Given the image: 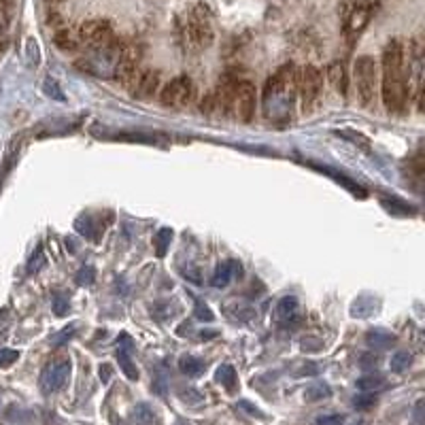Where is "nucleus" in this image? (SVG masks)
<instances>
[{
  "label": "nucleus",
  "mask_w": 425,
  "mask_h": 425,
  "mask_svg": "<svg viewBox=\"0 0 425 425\" xmlns=\"http://www.w3.org/2000/svg\"><path fill=\"white\" fill-rule=\"evenodd\" d=\"M368 19H370V9L366 4H355L346 17H344V24H342V34L353 43L361 32L364 28L368 26Z\"/></svg>",
  "instance_id": "obj_11"
},
{
  "label": "nucleus",
  "mask_w": 425,
  "mask_h": 425,
  "mask_svg": "<svg viewBox=\"0 0 425 425\" xmlns=\"http://www.w3.org/2000/svg\"><path fill=\"white\" fill-rule=\"evenodd\" d=\"M15 359H17V351H11V349H2L0 351V368L11 366Z\"/></svg>",
  "instance_id": "obj_30"
},
{
  "label": "nucleus",
  "mask_w": 425,
  "mask_h": 425,
  "mask_svg": "<svg viewBox=\"0 0 425 425\" xmlns=\"http://www.w3.org/2000/svg\"><path fill=\"white\" fill-rule=\"evenodd\" d=\"M353 77H355V89L361 106H368L374 96H376V62L372 56H361L355 60L353 66Z\"/></svg>",
  "instance_id": "obj_5"
},
{
  "label": "nucleus",
  "mask_w": 425,
  "mask_h": 425,
  "mask_svg": "<svg viewBox=\"0 0 425 425\" xmlns=\"http://www.w3.org/2000/svg\"><path fill=\"white\" fill-rule=\"evenodd\" d=\"M355 425H361V424H355Z\"/></svg>",
  "instance_id": "obj_35"
},
{
  "label": "nucleus",
  "mask_w": 425,
  "mask_h": 425,
  "mask_svg": "<svg viewBox=\"0 0 425 425\" xmlns=\"http://www.w3.org/2000/svg\"><path fill=\"white\" fill-rule=\"evenodd\" d=\"M141 60H143V54H141L139 47H126L117 56L113 77L128 91H134V87H136L143 71H145V69H141Z\"/></svg>",
  "instance_id": "obj_4"
},
{
  "label": "nucleus",
  "mask_w": 425,
  "mask_h": 425,
  "mask_svg": "<svg viewBox=\"0 0 425 425\" xmlns=\"http://www.w3.org/2000/svg\"><path fill=\"white\" fill-rule=\"evenodd\" d=\"M315 425H344V417L342 415H321V417H317Z\"/></svg>",
  "instance_id": "obj_29"
},
{
  "label": "nucleus",
  "mask_w": 425,
  "mask_h": 425,
  "mask_svg": "<svg viewBox=\"0 0 425 425\" xmlns=\"http://www.w3.org/2000/svg\"><path fill=\"white\" fill-rule=\"evenodd\" d=\"M111 374H113L111 366H109V364H102V366H100V381H102L104 385L111 381Z\"/></svg>",
  "instance_id": "obj_33"
},
{
  "label": "nucleus",
  "mask_w": 425,
  "mask_h": 425,
  "mask_svg": "<svg viewBox=\"0 0 425 425\" xmlns=\"http://www.w3.org/2000/svg\"><path fill=\"white\" fill-rule=\"evenodd\" d=\"M158 87H160V71L145 69L139 84L134 87V91H132V96L139 98V100H149L158 94Z\"/></svg>",
  "instance_id": "obj_12"
},
{
  "label": "nucleus",
  "mask_w": 425,
  "mask_h": 425,
  "mask_svg": "<svg viewBox=\"0 0 425 425\" xmlns=\"http://www.w3.org/2000/svg\"><path fill=\"white\" fill-rule=\"evenodd\" d=\"M366 340H368L370 346H379V349H385V346H389L394 342V339L389 334H385V332H370Z\"/></svg>",
  "instance_id": "obj_26"
},
{
  "label": "nucleus",
  "mask_w": 425,
  "mask_h": 425,
  "mask_svg": "<svg viewBox=\"0 0 425 425\" xmlns=\"http://www.w3.org/2000/svg\"><path fill=\"white\" fill-rule=\"evenodd\" d=\"M170 239H172V232H170L169 228H164V230L158 232V236H156V251H158V255L166 254V249H169L170 245Z\"/></svg>",
  "instance_id": "obj_27"
},
{
  "label": "nucleus",
  "mask_w": 425,
  "mask_h": 425,
  "mask_svg": "<svg viewBox=\"0 0 425 425\" xmlns=\"http://www.w3.org/2000/svg\"><path fill=\"white\" fill-rule=\"evenodd\" d=\"M298 73L300 71H296L294 64H285L266 81L261 94V106L268 119L279 121L283 117H289L298 94Z\"/></svg>",
  "instance_id": "obj_2"
},
{
  "label": "nucleus",
  "mask_w": 425,
  "mask_h": 425,
  "mask_svg": "<svg viewBox=\"0 0 425 425\" xmlns=\"http://www.w3.org/2000/svg\"><path fill=\"white\" fill-rule=\"evenodd\" d=\"M132 419H134V425H154L156 415H154L151 406L143 402V404H136V406H134V411H132Z\"/></svg>",
  "instance_id": "obj_20"
},
{
  "label": "nucleus",
  "mask_w": 425,
  "mask_h": 425,
  "mask_svg": "<svg viewBox=\"0 0 425 425\" xmlns=\"http://www.w3.org/2000/svg\"><path fill=\"white\" fill-rule=\"evenodd\" d=\"M69 376H71V359H66V357L54 359L45 366V370L41 374V389L45 394L60 391L66 385Z\"/></svg>",
  "instance_id": "obj_9"
},
{
  "label": "nucleus",
  "mask_w": 425,
  "mask_h": 425,
  "mask_svg": "<svg viewBox=\"0 0 425 425\" xmlns=\"http://www.w3.org/2000/svg\"><path fill=\"white\" fill-rule=\"evenodd\" d=\"M124 340H126V346H124V342L119 340L117 361H119V366H121L124 374H126L130 381H136V379H139V370H136V364L132 361V355H130V346H132V342H130L128 336H124Z\"/></svg>",
  "instance_id": "obj_15"
},
{
  "label": "nucleus",
  "mask_w": 425,
  "mask_h": 425,
  "mask_svg": "<svg viewBox=\"0 0 425 425\" xmlns=\"http://www.w3.org/2000/svg\"><path fill=\"white\" fill-rule=\"evenodd\" d=\"M54 311H56V315H64V313L69 311V302H66V300H58V302H54Z\"/></svg>",
  "instance_id": "obj_34"
},
{
  "label": "nucleus",
  "mask_w": 425,
  "mask_h": 425,
  "mask_svg": "<svg viewBox=\"0 0 425 425\" xmlns=\"http://www.w3.org/2000/svg\"><path fill=\"white\" fill-rule=\"evenodd\" d=\"M374 402H376V398H374L372 394H368V391H361L359 396L353 398V406H355L357 411H368V409L374 406Z\"/></svg>",
  "instance_id": "obj_25"
},
{
  "label": "nucleus",
  "mask_w": 425,
  "mask_h": 425,
  "mask_svg": "<svg viewBox=\"0 0 425 425\" xmlns=\"http://www.w3.org/2000/svg\"><path fill=\"white\" fill-rule=\"evenodd\" d=\"M328 81L339 94H346V69L342 62H332V66L328 69Z\"/></svg>",
  "instance_id": "obj_16"
},
{
  "label": "nucleus",
  "mask_w": 425,
  "mask_h": 425,
  "mask_svg": "<svg viewBox=\"0 0 425 425\" xmlns=\"http://www.w3.org/2000/svg\"><path fill=\"white\" fill-rule=\"evenodd\" d=\"M215 39V28L211 19V11L204 4H196L189 9L183 28H181V41L191 54H200L206 47H211Z\"/></svg>",
  "instance_id": "obj_3"
},
{
  "label": "nucleus",
  "mask_w": 425,
  "mask_h": 425,
  "mask_svg": "<svg viewBox=\"0 0 425 425\" xmlns=\"http://www.w3.org/2000/svg\"><path fill=\"white\" fill-rule=\"evenodd\" d=\"M413 421L415 425H425V400L417 402V406L413 411Z\"/></svg>",
  "instance_id": "obj_31"
},
{
  "label": "nucleus",
  "mask_w": 425,
  "mask_h": 425,
  "mask_svg": "<svg viewBox=\"0 0 425 425\" xmlns=\"http://www.w3.org/2000/svg\"><path fill=\"white\" fill-rule=\"evenodd\" d=\"M411 361H413L411 353L400 351V353H396V355L391 357V370H396V372H404V370L411 366Z\"/></svg>",
  "instance_id": "obj_24"
},
{
  "label": "nucleus",
  "mask_w": 425,
  "mask_h": 425,
  "mask_svg": "<svg viewBox=\"0 0 425 425\" xmlns=\"http://www.w3.org/2000/svg\"><path fill=\"white\" fill-rule=\"evenodd\" d=\"M196 317H198L200 321H213V319H215L213 313H211V309H209L202 300H196Z\"/></svg>",
  "instance_id": "obj_28"
},
{
  "label": "nucleus",
  "mask_w": 425,
  "mask_h": 425,
  "mask_svg": "<svg viewBox=\"0 0 425 425\" xmlns=\"http://www.w3.org/2000/svg\"><path fill=\"white\" fill-rule=\"evenodd\" d=\"M298 298L296 296H283L276 306H274V319L279 324H287V321H294V317L298 315Z\"/></svg>",
  "instance_id": "obj_14"
},
{
  "label": "nucleus",
  "mask_w": 425,
  "mask_h": 425,
  "mask_svg": "<svg viewBox=\"0 0 425 425\" xmlns=\"http://www.w3.org/2000/svg\"><path fill=\"white\" fill-rule=\"evenodd\" d=\"M79 41L89 49L104 51L115 45V32H113L111 24H106L102 19H89L79 28Z\"/></svg>",
  "instance_id": "obj_7"
},
{
  "label": "nucleus",
  "mask_w": 425,
  "mask_h": 425,
  "mask_svg": "<svg viewBox=\"0 0 425 425\" xmlns=\"http://www.w3.org/2000/svg\"><path fill=\"white\" fill-rule=\"evenodd\" d=\"M224 313H228L232 319L236 321H251L255 317V311L251 306H245L243 302H234V304H228L224 306Z\"/></svg>",
  "instance_id": "obj_19"
},
{
  "label": "nucleus",
  "mask_w": 425,
  "mask_h": 425,
  "mask_svg": "<svg viewBox=\"0 0 425 425\" xmlns=\"http://www.w3.org/2000/svg\"><path fill=\"white\" fill-rule=\"evenodd\" d=\"M255 106H257V89L251 81L247 79H241L236 85V91H234V111L236 117L241 121H251L255 115Z\"/></svg>",
  "instance_id": "obj_10"
},
{
  "label": "nucleus",
  "mask_w": 425,
  "mask_h": 425,
  "mask_svg": "<svg viewBox=\"0 0 425 425\" xmlns=\"http://www.w3.org/2000/svg\"><path fill=\"white\" fill-rule=\"evenodd\" d=\"M385 383V379L381 376V374H366V376H361V379H357V389L359 391H374V389H379L381 385Z\"/></svg>",
  "instance_id": "obj_22"
},
{
  "label": "nucleus",
  "mask_w": 425,
  "mask_h": 425,
  "mask_svg": "<svg viewBox=\"0 0 425 425\" xmlns=\"http://www.w3.org/2000/svg\"><path fill=\"white\" fill-rule=\"evenodd\" d=\"M381 98L391 115H402L411 98V69L402 41L391 39L381 56Z\"/></svg>",
  "instance_id": "obj_1"
},
{
  "label": "nucleus",
  "mask_w": 425,
  "mask_h": 425,
  "mask_svg": "<svg viewBox=\"0 0 425 425\" xmlns=\"http://www.w3.org/2000/svg\"><path fill=\"white\" fill-rule=\"evenodd\" d=\"M194 100H196V85L185 75L174 77L160 91V104L166 109H172V111L187 109V106H191Z\"/></svg>",
  "instance_id": "obj_6"
},
{
  "label": "nucleus",
  "mask_w": 425,
  "mask_h": 425,
  "mask_svg": "<svg viewBox=\"0 0 425 425\" xmlns=\"http://www.w3.org/2000/svg\"><path fill=\"white\" fill-rule=\"evenodd\" d=\"M179 370H181L185 376L196 379V376H200V374L204 372V361L198 359V357H194V355H183V357L179 359Z\"/></svg>",
  "instance_id": "obj_17"
},
{
  "label": "nucleus",
  "mask_w": 425,
  "mask_h": 425,
  "mask_svg": "<svg viewBox=\"0 0 425 425\" xmlns=\"http://www.w3.org/2000/svg\"><path fill=\"white\" fill-rule=\"evenodd\" d=\"M321 89H324V77L315 66L300 69V73H298V96H300L304 113L313 111V106L321 98Z\"/></svg>",
  "instance_id": "obj_8"
},
{
  "label": "nucleus",
  "mask_w": 425,
  "mask_h": 425,
  "mask_svg": "<svg viewBox=\"0 0 425 425\" xmlns=\"http://www.w3.org/2000/svg\"><path fill=\"white\" fill-rule=\"evenodd\" d=\"M315 169L319 170V172H324V174H330L332 179H336L340 185H344V187H346L349 191H353L355 196H359V198H364V196H366V191H364L361 187H357L349 176H342V174H339V172H334V170H330V169H321V166H317V164H315Z\"/></svg>",
  "instance_id": "obj_21"
},
{
  "label": "nucleus",
  "mask_w": 425,
  "mask_h": 425,
  "mask_svg": "<svg viewBox=\"0 0 425 425\" xmlns=\"http://www.w3.org/2000/svg\"><path fill=\"white\" fill-rule=\"evenodd\" d=\"M239 276H243L241 264H239V261H224V264H219V266L215 268V272H213V276H211V285L217 287V289H221V287L230 285V283H232L234 279H239Z\"/></svg>",
  "instance_id": "obj_13"
},
{
  "label": "nucleus",
  "mask_w": 425,
  "mask_h": 425,
  "mask_svg": "<svg viewBox=\"0 0 425 425\" xmlns=\"http://www.w3.org/2000/svg\"><path fill=\"white\" fill-rule=\"evenodd\" d=\"M6 13H9V0H0V32L6 24Z\"/></svg>",
  "instance_id": "obj_32"
},
{
  "label": "nucleus",
  "mask_w": 425,
  "mask_h": 425,
  "mask_svg": "<svg viewBox=\"0 0 425 425\" xmlns=\"http://www.w3.org/2000/svg\"><path fill=\"white\" fill-rule=\"evenodd\" d=\"M217 381L226 387V391L228 394H234L236 391V387H239V376H236V370L230 366V364H224V366H219V370H217Z\"/></svg>",
  "instance_id": "obj_18"
},
{
  "label": "nucleus",
  "mask_w": 425,
  "mask_h": 425,
  "mask_svg": "<svg viewBox=\"0 0 425 425\" xmlns=\"http://www.w3.org/2000/svg\"><path fill=\"white\" fill-rule=\"evenodd\" d=\"M330 394H332L330 385H326V383H315V385H311V387L306 389V400H311V402H319V400L328 398Z\"/></svg>",
  "instance_id": "obj_23"
}]
</instances>
